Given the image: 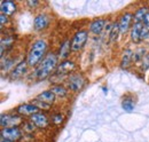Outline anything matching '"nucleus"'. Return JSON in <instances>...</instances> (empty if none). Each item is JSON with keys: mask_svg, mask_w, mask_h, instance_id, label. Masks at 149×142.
I'll return each instance as SVG.
<instances>
[{"mask_svg": "<svg viewBox=\"0 0 149 142\" xmlns=\"http://www.w3.org/2000/svg\"><path fill=\"white\" fill-rule=\"evenodd\" d=\"M57 69V56L55 53H49L40 62L35 71V76L39 80L48 78Z\"/></svg>", "mask_w": 149, "mask_h": 142, "instance_id": "f257e3e1", "label": "nucleus"}, {"mask_svg": "<svg viewBox=\"0 0 149 142\" xmlns=\"http://www.w3.org/2000/svg\"><path fill=\"white\" fill-rule=\"evenodd\" d=\"M47 49V44L45 40L39 39L37 41H35L29 51L28 57H26V62L29 67H37L38 63L41 62L42 57L45 56Z\"/></svg>", "mask_w": 149, "mask_h": 142, "instance_id": "f03ea898", "label": "nucleus"}, {"mask_svg": "<svg viewBox=\"0 0 149 142\" xmlns=\"http://www.w3.org/2000/svg\"><path fill=\"white\" fill-rule=\"evenodd\" d=\"M87 37H88V32L86 30L77 31L74 37H72V39H71V51L72 52L80 51L84 47V45L86 44Z\"/></svg>", "mask_w": 149, "mask_h": 142, "instance_id": "7ed1b4c3", "label": "nucleus"}, {"mask_svg": "<svg viewBox=\"0 0 149 142\" xmlns=\"http://www.w3.org/2000/svg\"><path fill=\"white\" fill-rule=\"evenodd\" d=\"M0 136L12 142H16L22 138V132L19 127H6L1 129Z\"/></svg>", "mask_w": 149, "mask_h": 142, "instance_id": "20e7f679", "label": "nucleus"}, {"mask_svg": "<svg viewBox=\"0 0 149 142\" xmlns=\"http://www.w3.org/2000/svg\"><path fill=\"white\" fill-rule=\"evenodd\" d=\"M68 87L70 88V90L72 92H78L79 89L83 88L84 84H85V80L83 78L81 74L79 73H71L68 78Z\"/></svg>", "mask_w": 149, "mask_h": 142, "instance_id": "39448f33", "label": "nucleus"}, {"mask_svg": "<svg viewBox=\"0 0 149 142\" xmlns=\"http://www.w3.org/2000/svg\"><path fill=\"white\" fill-rule=\"evenodd\" d=\"M21 117L19 115H1V119H0V125L2 128L6 127H17V125L21 123Z\"/></svg>", "mask_w": 149, "mask_h": 142, "instance_id": "423d86ee", "label": "nucleus"}, {"mask_svg": "<svg viewBox=\"0 0 149 142\" xmlns=\"http://www.w3.org/2000/svg\"><path fill=\"white\" fill-rule=\"evenodd\" d=\"M49 24V17L46 14H39L33 19V28L36 31L45 30Z\"/></svg>", "mask_w": 149, "mask_h": 142, "instance_id": "0eeeda50", "label": "nucleus"}, {"mask_svg": "<svg viewBox=\"0 0 149 142\" xmlns=\"http://www.w3.org/2000/svg\"><path fill=\"white\" fill-rule=\"evenodd\" d=\"M16 111L19 115H23V116H32L35 113H38L39 109L35 104L32 103H25V104H21L16 108Z\"/></svg>", "mask_w": 149, "mask_h": 142, "instance_id": "6e6552de", "label": "nucleus"}, {"mask_svg": "<svg viewBox=\"0 0 149 142\" xmlns=\"http://www.w3.org/2000/svg\"><path fill=\"white\" fill-rule=\"evenodd\" d=\"M74 69V62H72V61H69V60H64L63 62H61V63L57 65L56 74H57V76H64V74L70 73Z\"/></svg>", "mask_w": 149, "mask_h": 142, "instance_id": "1a4fd4ad", "label": "nucleus"}, {"mask_svg": "<svg viewBox=\"0 0 149 142\" xmlns=\"http://www.w3.org/2000/svg\"><path fill=\"white\" fill-rule=\"evenodd\" d=\"M30 122H32L36 127H39V128H45L47 127L48 125V118L46 117L45 113L42 112H38V113H35L30 117Z\"/></svg>", "mask_w": 149, "mask_h": 142, "instance_id": "9d476101", "label": "nucleus"}, {"mask_svg": "<svg viewBox=\"0 0 149 142\" xmlns=\"http://www.w3.org/2000/svg\"><path fill=\"white\" fill-rule=\"evenodd\" d=\"M28 67H29V65H28V62H26V61H21V62H19V63L15 65V68L13 69V71H12L10 78H12V79H17L19 77L24 76V74L26 73Z\"/></svg>", "mask_w": 149, "mask_h": 142, "instance_id": "9b49d317", "label": "nucleus"}, {"mask_svg": "<svg viewBox=\"0 0 149 142\" xmlns=\"http://www.w3.org/2000/svg\"><path fill=\"white\" fill-rule=\"evenodd\" d=\"M133 21V15L131 13H125L122 17L119 18V30L122 33H125L127 32V30L130 29V25H131V22Z\"/></svg>", "mask_w": 149, "mask_h": 142, "instance_id": "f8f14e48", "label": "nucleus"}, {"mask_svg": "<svg viewBox=\"0 0 149 142\" xmlns=\"http://www.w3.org/2000/svg\"><path fill=\"white\" fill-rule=\"evenodd\" d=\"M0 8H1V14L9 16L16 12V3L14 1H9V0L8 1H1Z\"/></svg>", "mask_w": 149, "mask_h": 142, "instance_id": "ddd939ff", "label": "nucleus"}, {"mask_svg": "<svg viewBox=\"0 0 149 142\" xmlns=\"http://www.w3.org/2000/svg\"><path fill=\"white\" fill-rule=\"evenodd\" d=\"M106 25V21L103 18H96L90 25V32H92L93 35H100Z\"/></svg>", "mask_w": 149, "mask_h": 142, "instance_id": "4468645a", "label": "nucleus"}, {"mask_svg": "<svg viewBox=\"0 0 149 142\" xmlns=\"http://www.w3.org/2000/svg\"><path fill=\"white\" fill-rule=\"evenodd\" d=\"M141 31H142V23H134L131 30V39L133 42H140L142 40Z\"/></svg>", "mask_w": 149, "mask_h": 142, "instance_id": "2eb2a0df", "label": "nucleus"}, {"mask_svg": "<svg viewBox=\"0 0 149 142\" xmlns=\"http://www.w3.org/2000/svg\"><path fill=\"white\" fill-rule=\"evenodd\" d=\"M55 94L49 89V90H44L42 93H40L37 96V100L39 101H42L47 104H53L54 101H55Z\"/></svg>", "mask_w": 149, "mask_h": 142, "instance_id": "dca6fc26", "label": "nucleus"}, {"mask_svg": "<svg viewBox=\"0 0 149 142\" xmlns=\"http://www.w3.org/2000/svg\"><path fill=\"white\" fill-rule=\"evenodd\" d=\"M133 60V52L131 49H126L123 55H122V60H120V67L122 68H127L130 65L131 61Z\"/></svg>", "mask_w": 149, "mask_h": 142, "instance_id": "f3484780", "label": "nucleus"}, {"mask_svg": "<svg viewBox=\"0 0 149 142\" xmlns=\"http://www.w3.org/2000/svg\"><path fill=\"white\" fill-rule=\"evenodd\" d=\"M148 13H149L148 9H147L146 7L139 8V9L135 12V14L133 15V21H134V23H142L145 17H146V15H147Z\"/></svg>", "mask_w": 149, "mask_h": 142, "instance_id": "a211bd4d", "label": "nucleus"}, {"mask_svg": "<svg viewBox=\"0 0 149 142\" xmlns=\"http://www.w3.org/2000/svg\"><path fill=\"white\" fill-rule=\"evenodd\" d=\"M70 51H71V42L69 40H64L60 48V57L65 58L68 56V54L70 53Z\"/></svg>", "mask_w": 149, "mask_h": 142, "instance_id": "6ab92c4d", "label": "nucleus"}, {"mask_svg": "<svg viewBox=\"0 0 149 142\" xmlns=\"http://www.w3.org/2000/svg\"><path fill=\"white\" fill-rule=\"evenodd\" d=\"M51 90L55 94L56 96H60V97H64V96L68 95V90L62 85H54V86H52Z\"/></svg>", "mask_w": 149, "mask_h": 142, "instance_id": "aec40b11", "label": "nucleus"}, {"mask_svg": "<svg viewBox=\"0 0 149 142\" xmlns=\"http://www.w3.org/2000/svg\"><path fill=\"white\" fill-rule=\"evenodd\" d=\"M119 32H120V30H119V24H118V22H116V23L112 24V28H111V30H110V33H109L110 41H116V40H117V37L119 35Z\"/></svg>", "mask_w": 149, "mask_h": 142, "instance_id": "412c9836", "label": "nucleus"}, {"mask_svg": "<svg viewBox=\"0 0 149 142\" xmlns=\"http://www.w3.org/2000/svg\"><path fill=\"white\" fill-rule=\"evenodd\" d=\"M13 41H14V38L13 37H6V39L5 38L1 39V56H3L5 48L10 47L12 44H13Z\"/></svg>", "mask_w": 149, "mask_h": 142, "instance_id": "4be33fe9", "label": "nucleus"}, {"mask_svg": "<svg viewBox=\"0 0 149 142\" xmlns=\"http://www.w3.org/2000/svg\"><path fill=\"white\" fill-rule=\"evenodd\" d=\"M122 106H123V109H124L125 111L131 112V111L134 109V102H133V100H132V99L126 97V99H124V100H123Z\"/></svg>", "mask_w": 149, "mask_h": 142, "instance_id": "5701e85b", "label": "nucleus"}, {"mask_svg": "<svg viewBox=\"0 0 149 142\" xmlns=\"http://www.w3.org/2000/svg\"><path fill=\"white\" fill-rule=\"evenodd\" d=\"M146 54V49L145 48H139L135 53L133 54V60L134 61H139V60H143L145 58V55Z\"/></svg>", "mask_w": 149, "mask_h": 142, "instance_id": "b1692460", "label": "nucleus"}, {"mask_svg": "<svg viewBox=\"0 0 149 142\" xmlns=\"http://www.w3.org/2000/svg\"><path fill=\"white\" fill-rule=\"evenodd\" d=\"M32 104H35L38 109H42V110H46V109H49L51 108V104H47V103H45L42 101H39L37 99L32 101Z\"/></svg>", "mask_w": 149, "mask_h": 142, "instance_id": "393cba45", "label": "nucleus"}, {"mask_svg": "<svg viewBox=\"0 0 149 142\" xmlns=\"http://www.w3.org/2000/svg\"><path fill=\"white\" fill-rule=\"evenodd\" d=\"M35 128H36V126H35V124H33L32 122L24 123V131H26V132L31 133V132H33V131H35Z\"/></svg>", "mask_w": 149, "mask_h": 142, "instance_id": "a878e982", "label": "nucleus"}, {"mask_svg": "<svg viewBox=\"0 0 149 142\" xmlns=\"http://www.w3.org/2000/svg\"><path fill=\"white\" fill-rule=\"evenodd\" d=\"M149 68V54L145 56V58L142 60V70H147Z\"/></svg>", "mask_w": 149, "mask_h": 142, "instance_id": "bb28decb", "label": "nucleus"}, {"mask_svg": "<svg viewBox=\"0 0 149 142\" xmlns=\"http://www.w3.org/2000/svg\"><path fill=\"white\" fill-rule=\"evenodd\" d=\"M149 37V28L142 24V31H141V39H146Z\"/></svg>", "mask_w": 149, "mask_h": 142, "instance_id": "cd10ccee", "label": "nucleus"}, {"mask_svg": "<svg viewBox=\"0 0 149 142\" xmlns=\"http://www.w3.org/2000/svg\"><path fill=\"white\" fill-rule=\"evenodd\" d=\"M62 120H63V116H62L61 113H57V115H55V116L53 117V122H54L55 124H61Z\"/></svg>", "mask_w": 149, "mask_h": 142, "instance_id": "c85d7f7f", "label": "nucleus"}, {"mask_svg": "<svg viewBox=\"0 0 149 142\" xmlns=\"http://www.w3.org/2000/svg\"><path fill=\"white\" fill-rule=\"evenodd\" d=\"M7 22H8V16L5 15V14H1V15H0V23H1V26H2L5 23H7Z\"/></svg>", "mask_w": 149, "mask_h": 142, "instance_id": "c756f323", "label": "nucleus"}, {"mask_svg": "<svg viewBox=\"0 0 149 142\" xmlns=\"http://www.w3.org/2000/svg\"><path fill=\"white\" fill-rule=\"evenodd\" d=\"M38 3H39V1H37V0H29V1H28V6L31 7V8L38 6Z\"/></svg>", "mask_w": 149, "mask_h": 142, "instance_id": "7c9ffc66", "label": "nucleus"}, {"mask_svg": "<svg viewBox=\"0 0 149 142\" xmlns=\"http://www.w3.org/2000/svg\"><path fill=\"white\" fill-rule=\"evenodd\" d=\"M142 24H143L145 26H147V28H149V13L147 14V15H146V17H145V19H143Z\"/></svg>", "mask_w": 149, "mask_h": 142, "instance_id": "2f4dec72", "label": "nucleus"}, {"mask_svg": "<svg viewBox=\"0 0 149 142\" xmlns=\"http://www.w3.org/2000/svg\"><path fill=\"white\" fill-rule=\"evenodd\" d=\"M0 142H12V141H9V140H6V139H2V138H1Z\"/></svg>", "mask_w": 149, "mask_h": 142, "instance_id": "473e14b6", "label": "nucleus"}]
</instances>
